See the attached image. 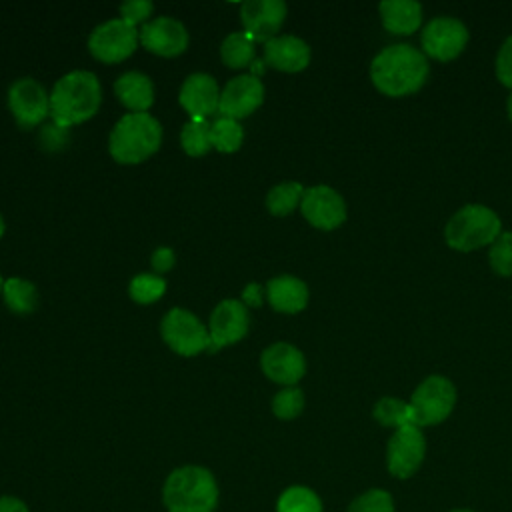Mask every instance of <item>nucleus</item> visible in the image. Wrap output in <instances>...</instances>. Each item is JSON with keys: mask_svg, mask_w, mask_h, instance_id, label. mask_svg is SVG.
<instances>
[{"mask_svg": "<svg viewBox=\"0 0 512 512\" xmlns=\"http://www.w3.org/2000/svg\"><path fill=\"white\" fill-rule=\"evenodd\" d=\"M276 512H322V502L314 490L306 486H290L280 494Z\"/></svg>", "mask_w": 512, "mask_h": 512, "instance_id": "obj_26", "label": "nucleus"}, {"mask_svg": "<svg viewBox=\"0 0 512 512\" xmlns=\"http://www.w3.org/2000/svg\"><path fill=\"white\" fill-rule=\"evenodd\" d=\"M260 366L270 380L286 386L296 384L306 372L304 354L288 342L268 346L260 356Z\"/></svg>", "mask_w": 512, "mask_h": 512, "instance_id": "obj_17", "label": "nucleus"}, {"mask_svg": "<svg viewBox=\"0 0 512 512\" xmlns=\"http://www.w3.org/2000/svg\"><path fill=\"white\" fill-rule=\"evenodd\" d=\"M150 262H152V268H154L156 272H168V270L174 266V252H172V248H168V246L156 248V250L152 252Z\"/></svg>", "mask_w": 512, "mask_h": 512, "instance_id": "obj_36", "label": "nucleus"}, {"mask_svg": "<svg viewBox=\"0 0 512 512\" xmlns=\"http://www.w3.org/2000/svg\"><path fill=\"white\" fill-rule=\"evenodd\" d=\"M304 408V394L296 386H286L272 400V410L282 420L296 418Z\"/></svg>", "mask_w": 512, "mask_h": 512, "instance_id": "obj_31", "label": "nucleus"}, {"mask_svg": "<svg viewBox=\"0 0 512 512\" xmlns=\"http://www.w3.org/2000/svg\"><path fill=\"white\" fill-rule=\"evenodd\" d=\"M302 196H304V188L300 182H282L270 188L266 196V206L272 214L286 216L302 202Z\"/></svg>", "mask_w": 512, "mask_h": 512, "instance_id": "obj_27", "label": "nucleus"}, {"mask_svg": "<svg viewBox=\"0 0 512 512\" xmlns=\"http://www.w3.org/2000/svg\"><path fill=\"white\" fill-rule=\"evenodd\" d=\"M466 42H468V28L464 26L462 20L454 16L432 18L420 34L422 52L442 62L456 58L464 50Z\"/></svg>", "mask_w": 512, "mask_h": 512, "instance_id": "obj_9", "label": "nucleus"}, {"mask_svg": "<svg viewBox=\"0 0 512 512\" xmlns=\"http://www.w3.org/2000/svg\"><path fill=\"white\" fill-rule=\"evenodd\" d=\"M2 286H4V282H2V278H0V292H2Z\"/></svg>", "mask_w": 512, "mask_h": 512, "instance_id": "obj_43", "label": "nucleus"}, {"mask_svg": "<svg viewBox=\"0 0 512 512\" xmlns=\"http://www.w3.org/2000/svg\"><path fill=\"white\" fill-rule=\"evenodd\" d=\"M6 306L16 314H28L36 308V288L22 278H8L2 286Z\"/></svg>", "mask_w": 512, "mask_h": 512, "instance_id": "obj_24", "label": "nucleus"}, {"mask_svg": "<svg viewBox=\"0 0 512 512\" xmlns=\"http://www.w3.org/2000/svg\"><path fill=\"white\" fill-rule=\"evenodd\" d=\"M162 126L148 112H128L112 128L108 150L122 164H136L158 150Z\"/></svg>", "mask_w": 512, "mask_h": 512, "instance_id": "obj_4", "label": "nucleus"}, {"mask_svg": "<svg viewBox=\"0 0 512 512\" xmlns=\"http://www.w3.org/2000/svg\"><path fill=\"white\" fill-rule=\"evenodd\" d=\"M0 512H30L24 500L16 496H0Z\"/></svg>", "mask_w": 512, "mask_h": 512, "instance_id": "obj_37", "label": "nucleus"}, {"mask_svg": "<svg viewBox=\"0 0 512 512\" xmlns=\"http://www.w3.org/2000/svg\"><path fill=\"white\" fill-rule=\"evenodd\" d=\"M496 76L504 86L512 88V36L502 42L496 54Z\"/></svg>", "mask_w": 512, "mask_h": 512, "instance_id": "obj_34", "label": "nucleus"}, {"mask_svg": "<svg viewBox=\"0 0 512 512\" xmlns=\"http://www.w3.org/2000/svg\"><path fill=\"white\" fill-rule=\"evenodd\" d=\"M506 110H508V118L512 120V94L508 96V102H506Z\"/></svg>", "mask_w": 512, "mask_h": 512, "instance_id": "obj_40", "label": "nucleus"}, {"mask_svg": "<svg viewBox=\"0 0 512 512\" xmlns=\"http://www.w3.org/2000/svg\"><path fill=\"white\" fill-rule=\"evenodd\" d=\"M426 454V440L418 426L406 424L396 428L386 448V464L392 476L410 478L422 464Z\"/></svg>", "mask_w": 512, "mask_h": 512, "instance_id": "obj_10", "label": "nucleus"}, {"mask_svg": "<svg viewBox=\"0 0 512 512\" xmlns=\"http://www.w3.org/2000/svg\"><path fill=\"white\" fill-rule=\"evenodd\" d=\"M178 100L190 118H206L218 110L220 90L210 74L194 72L184 80Z\"/></svg>", "mask_w": 512, "mask_h": 512, "instance_id": "obj_18", "label": "nucleus"}, {"mask_svg": "<svg viewBox=\"0 0 512 512\" xmlns=\"http://www.w3.org/2000/svg\"><path fill=\"white\" fill-rule=\"evenodd\" d=\"M8 106L22 128H32L50 114V94L40 82L24 76L10 86Z\"/></svg>", "mask_w": 512, "mask_h": 512, "instance_id": "obj_11", "label": "nucleus"}, {"mask_svg": "<svg viewBox=\"0 0 512 512\" xmlns=\"http://www.w3.org/2000/svg\"><path fill=\"white\" fill-rule=\"evenodd\" d=\"M250 70H252V76H256V78H258V74L264 70V62H260V60H254V62L250 64Z\"/></svg>", "mask_w": 512, "mask_h": 512, "instance_id": "obj_39", "label": "nucleus"}, {"mask_svg": "<svg viewBox=\"0 0 512 512\" xmlns=\"http://www.w3.org/2000/svg\"><path fill=\"white\" fill-rule=\"evenodd\" d=\"M162 502L168 512H214L218 504L216 478L204 466H180L168 474Z\"/></svg>", "mask_w": 512, "mask_h": 512, "instance_id": "obj_3", "label": "nucleus"}, {"mask_svg": "<svg viewBox=\"0 0 512 512\" xmlns=\"http://www.w3.org/2000/svg\"><path fill=\"white\" fill-rule=\"evenodd\" d=\"M300 210H302L304 218L320 230L338 228L346 220L344 198L334 188L324 186V184L304 190Z\"/></svg>", "mask_w": 512, "mask_h": 512, "instance_id": "obj_12", "label": "nucleus"}, {"mask_svg": "<svg viewBox=\"0 0 512 512\" xmlns=\"http://www.w3.org/2000/svg\"><path fill=\"white\" fill-rule=\"evenodd\" d=\"M166 290V280L158 274H138L130 280L128 292L132 296V300H136L138 304H150L156 302Z\"/></svg>", "mask_w": 512, "mask_h": 512, "instance_id": "obj_30", "label": "nucleus"}, {"mask_svg": "<svg viewBox=\"0 0 512 512\" xmlns=\"http://www.w3.org/2000/svg\"><path fill=\"white\" fill-rule=\"evenodd\" d=\"M266 64L284 72L304 70L310 62V46L292 34H280L264 42Z\"/></svg>", "mask_w": 512, "mask_h": 512, "instance_id": "obj_19", "label": "nucleus"}, {"mask_svg": "<svg viewBox=\"0 0 512 512\" xmlns=\"http://www.w3.org/2000/svg\"><path fill=\"white\" fill-rule=\"evenodd\" d=\"M220 54L230 68L250 66L254 62V40L246 32H232L224 38Z\"/></svg>", "mask_w": 512, "mask_h": 512, "instance_id": "obj_23", "label": "nucleus"}, {"mask_svg": "<svg viewBox=\"0 0 512 512\" xmlns=\"http://www.w3.org/2000/svg\"><path fill=\"white\" fill-rule=\"evenodd\" d=\"M428 72L426 54L404 42L382 48L370 64V78L386 96H406L420 90Z\"/></svg>", "mask_w": 512, "mask_h": 512, "instance_id": "obj_1", "label": "nucleus"}, {"mask_svg": "<svg viewBox=\"0 0 512 512\" xmlns=\"http://www.w3.org/2000/svg\"><path fill=\"white\" fill-rule=\"evenodd\" d=\"M378 10L384 28L392 34H412L422 22V6L416 0H384Z\"/></svg>", "mask_w": 512, "mask_h": 512, "instance_id": "obj_21", "label": "nucleus"}, {"mask_svg": "<svg viewBox=\"0 0 512 512\" xmlns=\"http://www.w3.org/2000/svg\"><path fill=\"white\" fill-rule=\"evenodd\" d=\"M164 342L182 356H194L210 346V334L204 324L188 310L172 308L160 324Z\"/></svg>", "mask_w": 512, "mask_h": 512, "instance_id": "obj_7", "label": "nucleus"}, {"mask_svg": "<svg viewBox=\"0 0 512 512\" xmlns=\"http://www.w3.org/2000/svg\"><path fill=\"white\" fill-rule=\"evenodd\" d=\"M210 126L206 118H190L180 132V144L186 154L202 156L212 148L210 140Z\"/></svg>", "mask_w": 512, "mask_h": 512, "instance_id": "obj_25", "label": "nucleus"}, {"mask_svg": "<svg viewBox=\"0 0 512 512\" xmlns=\"http://www.w3.org/2000/svg\"><path fill=\"white\" fill-rule=\"evenodd\" d=\"M452 512H472V510H452Z\"/></svg>", "mask_w": 512, "mask_h": 512, "instance_id": "obj_42", "label": "nucleus"}, {"mask_svg": "<svg viewBox=\"0 0 512 512\" xmlns=\"http://www.w3.org/2000/svg\"><path fill=\"white\" fill-rule=\"evenodd\" d=\"M140 42L154 54L176 56L188 46V30L176 18L158 16L140 28Z\"/></svg>", "mask_w": 512, "mask_h": 512, "instance_id": "obj_16", "label": "nucleus"}, {"mask_svg": "<svg viewBox=\"0 0 512 512\" xmlns=\"http://www.w3.org/2000/svg\"><path fill=\"white\" fill-rule=\"evenodd\" d=\"M242 138H244V130L238 124V120H234V118L220 116L210 126L212 146L216 150H220V152H234V150H238L240 144H242Z\"/></svg>", "mask_w": 512, "mask_h": 512, "instance_id": "obj_29", "label": "nucleus"}, {"mask_svg": "<svg viewBox=\"0 0 512 512\" xmlns=\"http://www.w3.org/2000/svg\"><path fill=\"white\" fill-rule=\"evenodd\" d=\"M242 304L246 306H260L262 304V288L258 284H248L242 292Z\"/></svg>", "mask_w": 512, "mask_h": 512, "instance_id": "obj_38", "label": "nucleus"}, {"mask_svg": "<svg viewBox=\"0 0 512 512\" xmlns=\"http://www.w3.org/2000/svg\"><path fill=\"white\" fill-rule=\"evenodd\" d=\"M348 512H394V500L384 490H368L352 500Z\"/></svg>", "mask_w": 512, "mask_h": 512, "instance_id": "obj_33", "label": "nucleus"}, {"mask_svg": "<svg viewBox=\"0 0 512 512\" xmlns=\"http://www.w3.org/2000/svg\"><path fill=\"white\" fill-rule=\"evenodd\" d=\"M266 296L274 310L294 314L300 312L308 302V286L290 274L276 276L266 284Z\"/></svg>", "mask_w": 512, "mask_h": 512, "instance_id": "obj_20", "label": "nucleus"}, {"mask_svg": "<svg viewBox=\"0 0 512 512\" xmlns=\"http://www.w3.org/2000/svg\"><path fill=\"white\" fill-rule=\"evenodd\" d=\"M374 418L382 426H392V428H402L406 424H414L410 404L402 402L400 398H394V396H384L374 404Z\"/></svg>", "mask_w": 512, "mask_h": 512, "instance_id": "obj_28", "label": "nucleus"}, {"mask_svg": "<svg viewBox=\"0 0 512 512\" xmlns=\"http://www.w3.org/2000/svg\"><path fill=\"white\" fill-rule=\"evenodd\" d=\"M154 10V4L150 0H128L120 6V18L132 26H136L138 22L146 20L150 16V12Z\"/></svg>", "mask_w": 512, "mask_h": 512, "instance_id": "obj_35", "label": "nucleus"}, {"mask_svg": "<svg viewBox=\"0 0 512 512\" xmlns=\"http://www.w3.org/2000/svg\"><path fill=\"white\" fill-rule=\"evenodd\" d=\"M490 266L502 276H512V232H500V236L490 244Z\"/></svg>", "mask_w": 512, "mask_h": 512, "instance_id": "obj_32", "label": "nucleus"}, {"mask_svg": "<svg viewBox=\"0 0 512 512\" xmlns=\"http://www.w3.org/2000/svg\"><path fill=\"white\" fill-rule=\"evenodd\" d=\"M2 232H4V222H2V216H0V236H2Z\"/></svg>", "mask_w": 512, "mask_h": 512, "instance_id": "obj_41", "label": "nucleus"}, {"mask_svg": "<svg viewBox=\"0 0 512 512\" xmlns=\"http://www.w3.org/2000/svg\"><path fill=\"white\" fill-rule=\"evenodd\" d=\"M102 100L98 78L88 70L64 74L50 94V116L56 126L68 128L96 114Z\"/></svg>", "mask_w": 512, "mask_h": 512, "instance_id": "obj_2", "label": "nucleus"}, {"mask_svg": "<svg viewBox=\"0 0 512 512\" xmlns=\"http://www.w3.org/2000/svg\"><path fill=\"white\" fill-rule=\"evenodd\" d=\"M248 308L240 300H222L210 314L208 352H218L222 346L238 342L248 332Z\"/></svg>", "mask_w": 512, "mask_h": 512, "instance_id": "obj_13", "label": "nucleus"}, {"mask_svg": "<svg viewBox=\"0 0 512 512\" xmlns=\"http://www.w3.org/2000/svg\"><path fill=\"white\" fill-rule=\"evenodd\" d=\"M240 18L254 42H268L286 18V4L282 0H246L240 6Z\"/></svg>", "mask_w": 512, "mask_h": 512, "instance_id": "obj_15", "label": "nucleus"}, {"mask_svg": "<svg viewBox=\"0 0 512 512\" xmlns=\"http://www.w3.org/2000/svg\"><path fill=\"white\" fill-rule=\"evenodd\" d=\"M262 100H264V86L260 78L252 74H242L228 80V84L220 92L218 112L220 116L238 120L252 114L262 104Z\"/></svg>", "mask_w": 512, "mask_h": 512, "instance_id": "obj_14", "label": "nucleus"}, {"mask_svg": "<svg viewBox=\"0 0 512 512\" xmlns=\"http://www.w3.org/2000/svg\"><path fill=\"white\" fill-rule=\"evenodd\" d=\"M114 90L118 100L130 108L132 112H146L154 102V86L152 80L136 70L124 72L116 82Z\"/></svg>", "mask_w": 512, "mask_h": 512, "instance_id": "obj_22", "label": "nucleus"}, {"mask_svg": "<svg viewBox=\"0 0 512 512\" xmlns=\"http://www.w3.org/2000/svg\"><path fill=\"white\" fill-rule=\"evenodd\" d=\"M138 40L140 32H136V26L122 18H112L92 30L88 48L92 56L102 62H120L134 52Z\"/></svg>", "mask_w": 512, "mask_h": 512, "instance_id": "obj_8", "label": "nucleus"}, {"mask_svg": "<svg viewBox=\"0 0 512 512\" xmlns=\"http://www.w3.org/2000/svg\"><path fill=\"white\" fill-rule=\"evenodd\" d=\"M408 404L412 410V422L418 428L440 424L450 416L456 404V388L448 378L432 374L416 386Z\"/></svg>", "mask_w": 512, "mask_h": 512, "instance_id": "obj_6", "label": "nucleus"}, {"mask_svg": "<svg viewBox=\"0 0 512 512\" xmlns=\"http://www.w3.org/2000/svg\"><path fill=\"white\" fill-rule=\"evenodd\" d=\"M502 232L498 214L484 204H466L458 208L446 222V244L460 252H470L492 244Z\"/></svg>", "mask_w": 512, "mask_h": 512, "instance_id": "obj_5", "label": "nucleus"}]
</instances>
